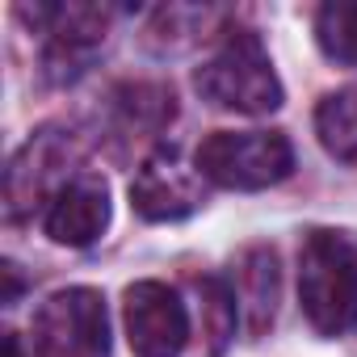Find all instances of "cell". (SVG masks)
<instances>
[{
  "label": "cell",
  "instance_id": "cell-9",
  "mask_svg": "<svg viewBox=\"0 0 357 357\" xmlns=\"http://www.w3.org/2000/svg\"><path fill=\"white\" fill-rule=\"evenodd\" d=\"M43 227L55 244L68 248H89L93 240H101V231L109 227V190L101 176H76V181L47 206Z\"/></svg>",
  "mask_w": 357,
  "mask_h": 357
},
{
  "label": "cell",
  "instance_id": "cell-12",
  "mask_svg": "<svg viewBox=\"0 0 357 357\" xmlns=\"http://www.w3.org/2000/svg\"><path fill=\"white\" fill-rule=\"evenodd\" d=\"M198 298H202V328H206V344L211 353H227V344L236 340L240 328V303H236V286H227L223 278H198Z\"/></svg>",
  "mask_w": 357,
  "mask_h": 357
},
{
  "label": "cell",
  "instance_id": "cell-13",
  "mask_svg": "<svg viewBox=\"0 0 357 357\" xmlns=\"http://www.w3.org/2000/svg\"><path fill=\"white\" fill-rule=\"evenodd\" d=\"M315 38L328 59L357 68V5L353 0H336V5H324L315 13Z\"/></svg>",
  "mask_w": 357,
  "mask_h": 357
},
{
  "label": "cell",
  "instance_id": "cell-5",
  "mask_svg": "<svg viewBox=\"0 0 357 357\" xmlns=\"http://www.w3.org/2000/svg\"><path fill=\"white\" fill-rule=\"evenodd\" d=\"M72 139L55 126H43L38 135L26 139V147L13 155L9 172H5V202H9V219L30 215L34 206H51L76 176H68L72 168Z\"/></svg>",
  "mask_w": 357,
  "mask_h": 357
},
{
  "label": "cell",
  "instance_id": "cell-8",
  "mask_svg": "<svg viewBox=\"0 0 357 357\" xmlns=\"http://www.w3.org/2000/svg\"><path fill=\"white\" fill-rule=\"evenodd\" d=\"M105 9H89V5H68V9H51V38H47V55L43 68L51 76V84H72L76 76L89 72L93 55L105 43Z\"/></svg>",
  "mask_w": 357,
  "mask_h": 357
},
{
  "label": "cell",
  "instance_id": "cell-14",
  "mask_svg": "<svg viewBox=\"0 0 357 357\" xmlns=\"http://www.w3.org/2000/svg\"><path fill=\"white\" fill-rule=\"evenodd\" d=\"M114 109L122 114L126 130H160L172 118V93L155 84H126L114 93Z\"/></svg>",
  "mask_w": 357,
  "mask_h": 357
},
{
  "label": "cell",
  "instance_id": "cell-2",
  "mask_svg": "<svg viewBox=\"0 0 357 357\" xmlns=\"http://www.w3.org/2000/svg\"><path fill=\"white\" fill-rule=\"evenodd\" d=\"M194 89L215 109H236V114H273L286 101L273 59L252 30H236L194 72Z\"/></svg>",
  "mask_w": 357,
  "mask_h": 357
},
{
  "label": "cell",
  "instance_id": "cell-3",
  "mask_svg": "<svg viewBox=\"0 0 357 357\" xmlns=\"http://www.w3.org/2000/svg\"><path fill=\"white\" fill-rule=\"evenodd\" d=\"M194 168L219 190H269L294 172V147L282 130H215L198 143Z\"/></svg>",
  "mask_w": 357,
  "mask_h": 357
},
{
  "label": "cell",
  "instance_id": "cell-7",
  "mask_svg": "<svg viewBox=\"0 0 357 357\" xmlns=\"http://www.w3.org/2000/svg\"><path fill=\"white\" fill-rule=\"evenodd\" d=\"M206 202L202 190V172L185 168L181 155L172 147L151 151L139 168H135V181H130V206L135 215H143L147 223H176L194 215Z\"/></svg>",
  "mask_w": 357,
  "mask_h": 357
},
{
  "label": "cell",
  "instance_id": "cell-1",
  "mask_svg": "<svg viewBox=\"0 0 357 357\" xmlns=\"http://www.w3.org/2000/svg\"><path fill=\"white\" fill-rule=\"evenodd\" d=\"M298 303L319 336H344L357 324V240L311 227L298 248Z\"/></svg>",
  "mask_w": 357,
  "mask_h": 357
},
{
  "label": "cell",
  "instance_id": "cell-6",
  "mask_svg": "<svg viewBox=\"0 0 357 357\" xmlns=\"http://www.w3.org/2000/svg\"><path fill=\"white\" fill-rule=\"evenodd\" d=\"M122 324L135 357H181L190 340V311L164 282H135L122 294Z\"/></svg>",
  "mask_w": 357,
  "mask_h": 357
},
{
  "label": "cell",
  "instance_id": "cell-10",
  "mask_svg": "<svg viewBox=\"0 0 357 357\" xmlns=\"http://www.w3.org/2000/svg\"><path fill=\"white\" fill-rule=\"evenodd\" d=\"M278 294H282V278H278L273 248H248L236 269V303H240V319L248 336H265L273 328Z\"/></svg>",
  "mask_w": 357,
  "mask_h": 357
},
{
  "label": "cell",
  "instance_id": "cell-11",
  "mask_svg": "<svg viewBox=\"0 0 357 357\" xmlns=\"http://www.w3.org/2000/svg\"><path fill=\"white\" fill-rule=\"evenodd\" d=\"M315 135L332 160H357V84H344L315 105Z\"/></svg>",
  "mask_w": 357,
  "mask_h": 357
},
{
  "label": "cell",
  "instance_id": "cell-15",
  "mask_svg": "<svg viewBox=\"0 0 357 357\" xmlns=\"http://www.w3.org/2000/svg\"><path fill=\"white\" fill-rule=\"evenodd\" d=\"M5 353H9V357H26V349H22V340H17V336H9V340H5Z\"/></svg>",
  "mask_w": 357,
  "mask_h": 357
},
{
  "label": "cell",
  "instance_id": "cell-4",
  "mask_svg": "<svg viewBox=\"0 0 357 357\" xmlns=\"http://www.w3.org/2000/svg\"><path fill=\"white\" fill-rule=\"evenodd\" d=\"M34 357H109V311L93 286L55 290L34 311Z\"/></svg>",
  "mask_w": 357,
  "mask_h": 357
}]
</instances>
